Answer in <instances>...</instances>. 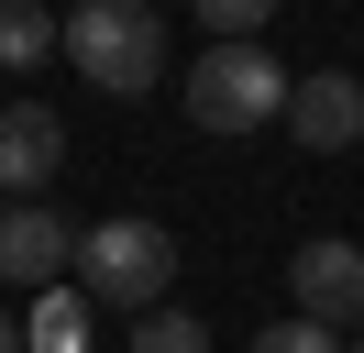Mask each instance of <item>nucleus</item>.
<instances>
[{
	"label": "nucleus",
	"instance_id": "nucleus-2",
	"mask_svg": "<svg viewBox=\"0 0 364 353\" xmlns=\"http://www.w3.org/2000/svg\"><path fill=\"white\" fill-rule=\"evenodd\" d=\"M67 56H77L89 88H111L133 110L144 88H166V22H155V0H77L67 11Z\"/></svg>",
	"mask_w": 364,
	"mask_h": 353
},
{
	"label": "nucleus",
	"instance_id": "nucleus-7",
	"mask_svg": "<svg viewBox=\"0 0 364 353\" xmlns=\"http://www.w3.org/2000/svg\"><path fill=\"white\" fill-rule=\"evenodd\" d=\"M287 132H298L309 154H353V144H364V78L309 66V78H298V100H287Z\"/></svg>",
	"mask_w": 364,
	"mask_h": 353
},
{
	"label": "nucleus",
	"instance_id": "nucleus-11",
	"mask_svg": "<svg viewBox=\"0 0 364 353\" xmlns=\"http://www.w3.org/2000/svg\"><path fill=\"white\" fill-rule=\"evenodd\" d=\"M265 11H276V0H199L210 44H265Z\"/></svg>",
	"mask_w": 364,
	"mask_h": 353
},
{
	"label": "nucleus",
	"instance_id": "nucleus-8",
	"mask_svg": "<svg viewBox=\"0 0 364 353\" xmlns=\"http://www.w3.org/2000/svg\"><path fill=\"white\" fill-rule=\"evenodd\" d=\"M89 320H100V309L77 298V287H45L33 320H23V353H89Z\"/></svg>",
	"mask_w": 364,
	"mask_h": 353
},
{
	"label": "nucleus",
	"instance_id": "nucleus-3",
	"mask_svg": "<svg viewBox=\"0 0 364 353\" xmlns=\"http://www.w3.org/2000/svg\"><path fill=\"white\" fill-rule=\"evenodd\" d=\"M287 100H298V78L265 44H210L188 66V122L199 132H265V122H287Z\"/></svg>",
	"mask_w": 364,
	"mask_h": 353
},
{
	"label": "nucleus",
	"instance_id": "nucleus-1",
	"mask_svg": "<svg viewBox=\"0 0 364 353\" xmlns=\"http://www.w3.org/2000/svg\"><path fill=\"white\" fill-rule=\"evenodd\" d=\"M166 276H177V232L166 221H100V232H77V298L89 309H122V320H155L166 309Z\"/></svg>",
	"mask_w": 364,
	"mask_h": 353
},
{
	"label": "nucleus",
	"instance_id": "nucleus-4",
	"mask_svg": "<svg viewBox=\"0 0 364 353\" xmlns=\"http://www.w3.org/2000/svg\"><path fill=\"white\" fill-rule=\"evenodd\" d=\"M77 276V232L55 199H0V287H67Z\"/></svg>",
	"mask_w": 364,
	"mask_h": 353
},
{
	"label": "nucleus",
	"instance_id": "nucleus-9",
	"mask_svg": "<svg viewBox=\"0 0 364 353\" xmlns=\"http://www.w3.org/2000/svg\"><path fill=\"white\" fill-rule=\"evenodd\" d=\"M55 44H67V22L33 11V0H0V66H45Z\"/></svg>",
	"mask_w": 364,
	"mask_h": 353
},
{
	"label": "nucleus",
	"instance_id": "nucleus-6",
	"mask_svg": "<svg viewBox=\"0 0 364 353\" xmlns=\"http://www.w3.org/2000/svg\"><path fill=\"white\" fill-rule=\"evenodd\" d=\"M55 166H67V122L45 100H0V199H45Z\"/></svg>",
	"mask_w": 364,
	"mask_h": 353
},
{
	"label": "nucleus",
	"instance_id": "nucleus-10",
	"mask_svg": "<svg viewBox=\"0 0 364 353\" xmlns=\"http://www.w3.org/2000/svg\"><path fill=\"white\" fill-rule=\"evenodd\" d=\"M122 353H210V331L188 320V309H155V320H133V342Z\"/></svg>",
	"mask_w": 364,
	"mask_h": 353
},
{
	"label": "nucleus",
	"instance_id": "nucleus-14",
	"mask_svg": "<svg viewBox=\"0 0 364 353\" xmlns=\"http://www.w3.org/2000/svg\"><path fill=\"white\" fill-rule=\"evenodd\" d=\"M353 353H364V342H353Z\"/></svg>",
	"mask_w": 364,
	"mask_h": 353
},
{
	"label": "nucleus",
	"instance_id": "nucleus-13",
	"mask_svg": "<svg viewBox=\"0 0 364 353\" xmlns=\"http://www.w3.org/2000/svg\"><path fill=\"white\" fill-rule=\"evenodd\" d=\"M0 353H23V320H11V309H0Z\"/></svg>",
	"mask_w": 364,
	"mask_h": 353
},
{
	"label": "nucleus",
	"instance_id": "nucleus-5",
	"mask_svg": "<svg viewBox=\"0 0 364 353\" xmlns=\"http://www.w3.org/2000/svg\"><path fill=\"white\" fill-rule=\"evenodd\" d=\"M287 287H298V320H320V331H353V320H364V243L309 232V243L287 254Z\"/></svg>",
	"mask_w": 364,
	"mask_h": 353
},
{
	"label": "nucleus",
	"instance_id": "nucleus-12",
	"mask_svg": "<svg viewBox=\"0 0 364 353\" xmlns=\"http://www.w3.org/2000/svg\"><path fill=\"white\" fill-rule=\"evenodd\" d=\"M254 353H342V331H320V320H276V331H254Z\"/></svg>",
	"mask_w": 364,
	"mask_h": 353
}]
</instances>
